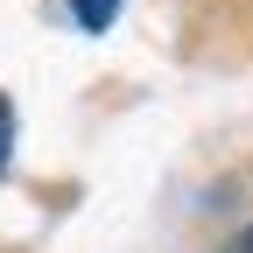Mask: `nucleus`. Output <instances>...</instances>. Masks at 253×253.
Wrapping results in <instances>:
<instances>
[{"instance_id": "nucleus-3", "label": "nucleus", "mask_w": 253, "mask_h": 253, "mask_svg": "<svg viewBox=\"0 0 253 253\" xmlns=\"http://www.w3.org/2000/svg\"><path fill=\"white\" fill-rule=\"evenodd\" d=\"M225 253H253V225H246V232H239V239H232Z\"/></svg>"}, {"instance_id": "nucleus-1", "label": "nucleus", "mask_w": 253, "mask_h": 253, "mask_svg": "<svg viewBox=\"0 0 253 253\" xmlns=\"http://www.w3.org/2000/svg\"><path fill=\"white\" fill-rule=\"evenodd\" d=\"M71 14H78V28H113V14H120V0H71Z\"/></svg>"}, {"instance_id": "nucleus-2", "label": "nucleus", "mask_w": 253, "mask_h": 253, "mask_svg": "<svg viewBox=\"0 0 253 253\" xmlns=\"http://www.w3.org/2000/svg\"><path fill=\"white\" fill-rule=\"evenodd\" d=\"M7 155H14V106L0 99V169H7Z\"/></svg>"}]
</instances>
